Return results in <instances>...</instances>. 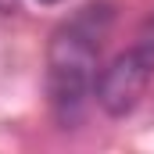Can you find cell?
<instances>
[{
	"instance_id": "obj_1",
	"label": "cell",
	"mask_w": 154,
	"mask_h": 154,
	"mask_svg": "<svg viewBox=\"0 0 154 154\" xmlns=\"http://www.w3.org/2000/svg\"><path fill=\"white\" fill-rule=\"evenodd\" d=\"M111 29V7L90 4L75 18H68L47 50V86L57 118L75 122L86 97H93V82L100 75V47Z\"/></svg>"
},
{
	"instance_id": "obj_3",
	"label": "cell",
	"mask_w": 154,
	"mask_h": 154,
	"mask_svg": "<svg viewBox=\"0 0 154 154\" xmlns=\"http://www.w3.org/2000/svg\"><path fill=\"white\" fill-rule=\"evenodd\" d=\"M133 47H136V50H140V54L154 65V14L143 22V29H140V36H136V43H133Z\"/></svg>"
},
{
	"instance_id": "obj_4",
	"label": "cell",
	"mask_w": 154,
	"mask_h": 154,
	"mask_svg": "<svg viewBox=\"0 0 154 154\" xmlns=\"http://www.w3.org/2000/svg\"><path fill=\"white\" fill-rule=\"evenodd\" d=\"M39 4H57V0H39Z\"/></svg>"
},
{
	"instance_id": "obj_2",
	"label": "cell",
	"mask_w": 154,
	"mask_h": 154,
	"mask_svg": "<svg viewBox=\"0 0 154 154\" xmlns=\"http://www.w3.org/2000/svg\"><path fill=\"white\" fill-rule=\"evenodd\" d=\"M151 79H154V65L136 47H129L125 54H118L108 68H100V75L93 82V97H97V104L111 118H122L143 100Z\"/></svg>"
}]
</instances>
